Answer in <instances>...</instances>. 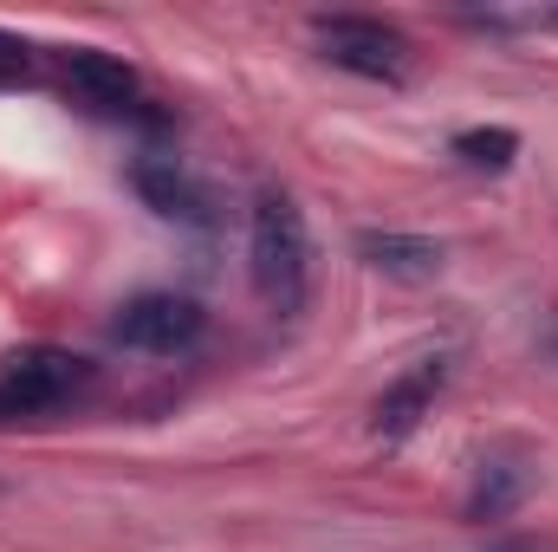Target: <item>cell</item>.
<instances>
[{"mask_svg":"<svg viewBox=\"0 0 558 552\" xmlns=\"http://www.w3.org/2000/svg\"><path fill=\"white\" fill-rule=\"evenodd\" d=\"M500 552H526V547H500Z\"/></svg>","mask_w":558,"mask_h":552,"instance_id":"4fadbf2b","label":"cell"},{"mask_svg":"<svg viewBox=\"0 0 558 552\" xmlns=\"http://www.w3.org/2000/svg\"><path fill=\"white\" fill-rule=\"evenodd\" d=\"M26 72H33V46H26V39H13V33H0V92H7V85H20Z\"/></svg>","mask_w":558,"mask_h":552,"instance_id":"8fae6325","label":"cell"},{"mask_svg":"<svg viewBox=\"0 0 558 552\" xmlns=\"http://www.w3.org/2000/svg\"><path fill=\"white\" fill-rule=\"evenodd\" d=\"M357 261L384 279H435L441 274V248L428 235H397V228H364L357 235Z\"/></svg>","mask_w":558,"mask_h":552,"instance_id":"ba28073f","label":"cell"},{"mask_svg":"<svg viewBox=\"0 0 558 552\" xmlns=\"http://www.w3.org/2000/svg\"><path fill=\"white\" fill-rule=\"evenodd\" d=\"M441 384H448V358L435 351V358H416L403 377H390L384 384V397H377V410H371V435L377 442H410L422 429V416L435 410V397H441Z\"/></svg>","mask_w":558,"mask_h":552,"instance_id":"8992f818","label":"cell"},{"mask_svg":"<svg viewBox=\"0 0 558 552\" xmlns=\"http://www.w3.org/2000/svg\"><path fill=\"white\" fill-rule=\"evenodd\" d=\"M59 92L85 111V118H143V85L118 52L98 46H72L59 59Z\"/></svg>","mask_w":558,"mask_h":552,"instance_id":"5b68a950","label":"cell"},{"mask_svg":"<svg viewBox=\"0 0 558 552\" xmlns=\"http://www.w3.org/2000/svg\"><path fill=\"white\" fill-rule=\"evenodd\" d=\"M202 332H208V312L182 292H137L111 319V338L124 351H143V358H182L202 345Z\"/></svg>","mask_w":558,"mask_h":552,"instance_id":"277c9868","label":"cell"},{"mask_svg":"<svg viewBox=\"0 0 558 552\" xmlns=\"http://www.w3.org/2000/svg\"><path fill=\"white\" fill-rule=\"evenodd\" d=\"M247 267L254 286L274 312H299L305 305V286H312V235H305V215L292 195H260L254 215H247Z\"/></svg>","mask_w":558,"mask_h":552,"instance_id":"6da1fadb","label":"cell"},{"mask_svg":"<svg viewBox=\"0 0 558 552\" xmlns=\"http://www.w3.org/2000/svg\"><path fill=\"white\" fill-rule=\"evenodd\" d=\"M312 33H318V52H325L338 72H351V79L403 85V79H410V65H416V46H410L397 26L364 20V13H318V20H312Z\"/></svg>","mask_w":558,"mask_h":552,"instance_id":"3957f363","label":"cell"},{"mask_svg":"<svg viewBox=\"0 0 558 552\" xmlns=\"http://www.w3.org/2000/svg\"><path fill=\"white\" fill-rule=\"evenodd\" d=\"M131 182H137V195L156 208V215L189 221V228H208V195H202V182H195L175 156H137Z\"/></svg>","mask_w":558,"mask_h":552,"instance_id":"52a82bcc","label":"cell"},{"mask_svg":"<svg viewBox=\"0 0 558 552\" xmlns=\"http://www.w3.org/2000/svg\"><path fill=\"white\" fill-rule=\"evenodd\" d=\"M448 149H454L468 169H494V176H500V169L520 156V137H513L507 124H487V131H461V137L448 143Z\"/></svg>","mask_w":558,"mask_h":552,"instance_id":"30bf717a","label":"cell"},{"mask_svg":"<svg viewBox=\"0 0 558 552\" xmlns=\"http://www.w3.org/2000/svg\"><path fill=\"white\" fill-rule=\"evenodd\" d=\"M546 351H553V358H558V319H553V332H546Z\"/></svg>","mask_w":558,"mask_h":552,"instance_id":"7c38bea8","label":"cell"},{"mask_svg":"<svg viewBox=\"0 0 558 552\" xmlns=\"http://www.w3.org/2000/svg\"><path fill=\"white\" fill-rule=\"evenodd\" d=\"M526 488H533V475L520 461H481L474 494H468V520H507L526 501Z\"/></svg>","mask_w":558,"mask_h":552,"instance_id":"9c48e42d","label":"cell"},{"mask_svg":"<svg viewBox=\"0 0 558 552\" xmlns=\"http://www.w3.org/2000/svg\"><path fill=\"white\" fill-rule=\"evenodd\" d=\"M98 391V364L65 345H20L0 358V422H46Z\"/></svg>","mask_w":558,"mask_h":552,"instance_id":"7a4b0ae2","label":"cell"}]
</instances>
